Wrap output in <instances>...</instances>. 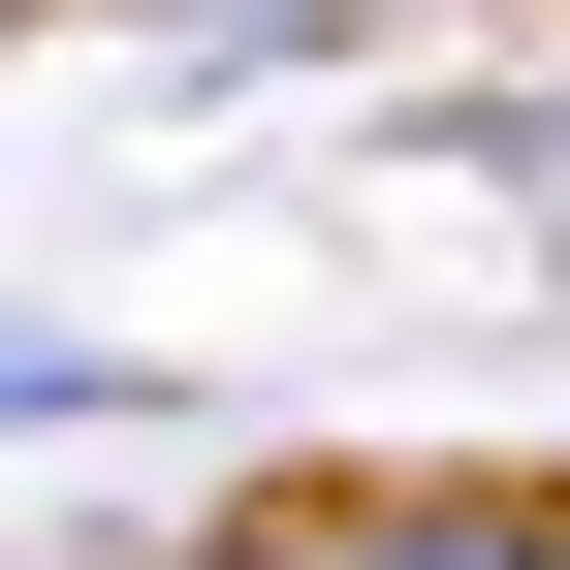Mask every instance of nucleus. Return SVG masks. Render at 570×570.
I'll list each match as a JSON object with an SVG mask.
<instances>
[{
  "mask_svg": "<svg viewBox=\"0 0 570 570\" xmlns=\"http://www.w3.org/2000/svg\"><path fill=\"white\" fill-rule=\"evenodd\" d=\"M348 570H570V475H348Z\"/></svg>",
  "mask_w": 570,
  "mask_h": 570,
  "instance_id": "1",
  "label": "nucleus"
},
{
  "mask_svg": "<svg viewBox=\"0 0 570 570\" xmlns=\"http://www.w3.org/2000/svg\"><path fill=\"white\" fill-rule=\"evenodd\" d=\"M0 412H63V444H127L159 381H127V348H0Z\"/></svg>",
  "mask_w": 570,
  "mask_h": 570,
  "instance_id": "2",
  "label": "nucleus"
},
{
  "mask_svg": "<svg viewBox=\"0 0 570 570\" xmlns=\"http://www.w3.org/2000/svg\"><path fill=\"white\" fill-rule=\"evenodd\" d=\"M159 570H348V508H190Z\"/></svg>",
  "mask_w": 570,
  "mask_h": 570,
  "instance_id": "3",
  "label": "nucleus"
},
{
  "mask_svg": "<svg viewBox=\"0 0 570 570\" xmlns=\"http://www.w3.org/2000/svg\"><path fill=\"white\" fill-rule=\"evenodd\" d=\"M190 32H223V63H285V32H412V0H190Z\"/></svg>",
  "mask_w": 570,
  "mask_h": 570,
  "instance_id": "4",
  "label": "nucleus"
}]
</instances>
